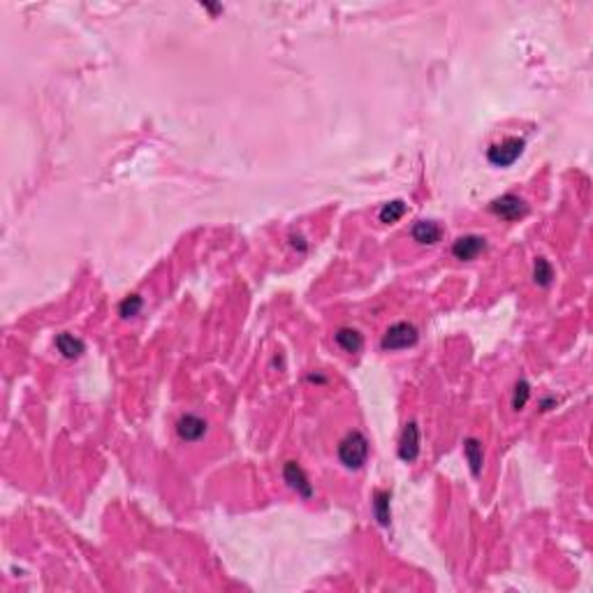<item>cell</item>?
<instances>
[{
    "instance_id": "277c9868",
    "label": "cell",
    "mask_w": 593,
    "mask_h": 593,
    "mask_svg": "<svg viewBox=\"0 0 593 593\" xmlns=\"http://www.w3.org/2000/svg\"><path fill=\"white\" fill-rule=\"evenodd\" d=\"M491 211L496 216L505 218V220H517V218H522L524 214H526L529 207H526V202H524L522 197L503 195V197H498V200L491 202Z\"/></svg>"
},
{
    "instance_id": "6da1fadb",
    "label": "cell",
    "mask_w": 593,
    "mask_h": 593,
    "mask_svg": "<svg viewBox=\"0 0 593 593\" xmlns=\"http://www.w3.org/2000/svg\"><path fill=\"white\" fill-rule=\"evenodd\" d=\"M369 457V440L364 438V433L350 431L348 436L339 443V459L346 468L357 470L367 463Z\"/></svg>"
},
{
    "instance_id": "4fadbf2b",
    "label": "cell",
    "mask_w": 593,
    "mask_h": 593,
    "mask_svg": "<svg viewBox=\"0 0 593 593\" xmlns=\"http://www.w3.org/2000/svg\"><path fill=\"white\" fill-rule=\"evenodd\" d=\"M404 214H406V202L404 200H394V202H387L383 209H380V214H378V218H380V223H397L399 218H404Z\"/></svg>"
},
{
    "instance_id": "5bb4252c",
    "label": "cell",
    "mask_w": 593,
    "mask_h": 593,
    "mask_svg": "<svg viewBox=\"0 0 593 593\" xmlns=\"http://www.w3.org/2000/svg\"><path fill=\"white\" fill-rule=\"evenodd\" d=\"M374 510H376V519H378L380 526H390V493L387 491L376 493Z\"/></svg>"
},
{
    "instance_id": "7a4b0ae2",
    "label": "cell",
    "mask_w": 593,
    "mask_h": 593,
    "mask_svg": "<svg viewBox=\"0 0 593 593\" xmlns=\"http://www.w3.org/2000/svg\"><path fill=\"white\" fill-rule=\"evenodd\" d=\"M522 154H524V139L510 137V139H503L500 144L489 146V151H486V161L493 167H510L517 163V158Z\"/></svg>"
},
{
    "instance_id": "ba28073f",
    "label": "cell",
    "mask_w": 593,
    "mask_h": 593,
    "mask_svg": "<svg viewBox=\"0 0 593 593\" xmlns=\"http://www.w3.org/2000/svg\"><path fill=\"white\" fill-rule=\"evenodd\" d=\"M283 475H285V482L290 484L296 493H301L304 498H311V493H313V489H311L308 477H306V473H304V468L299 466V463L287 461V463H285Z\"/></svg>"
},
{
    "instance_id": "5b68a950",
    "label": "cell",
    "mask_w": 593,
    "mask_h": 593,
    "mask_svg": "<svg viewBox=\"0 0 593 593\" xmlns=\"http://www.w3.org/2000/svg\"><path fill=\"white\" fill-rule=\"evenodd\" d=\"M486 248L484 237H477V234H466V237H459L452 246V255L461 262L475 260L477 255Z\"/></svg>"
},
{
    "instance_id": "30bf717a",
    "label": "cell",
    "mask_w": 593,
    "mask_h": 593,
    "mask_svg": "<svg viewBox=\"0 0 593 593\" xmlns=\"http://www.w3.org/2000/svg\"><path fill=\"white\" fill-rule=\"evenodd\" d=\"M56 348H58L60 355L67 357V360H77L86 346H83L81 339L72 336V334H60V336L56 339Z\"/></svg>"
},
{
    "instance_id": "e0dca14e",
    "label": "cell",
    "mask_w": 593,
    "mask_h": 593,
    "mask_svg": "<svg viewBox=\"0 0 593 593\" xmlns=\"http://www.w3.org/2000/svg\"><path fill=\"white\" fill-rule=\"evenodd\" d=\"M121 315L123 318H135L137 313L142 311V296L139 294H130V296H125L123 301H121Z\"/></svg>"
},
{
    "instance_id": "9c48e42d",
    "label": "cell",
    "mask_w": 593,
    "mask_h": 593,
    "mask_svg": "<svg viewBox=\"0 0 593 593\" xmlns=\"http://www.w3.org/2000/svg\"><path fill=\"white\" fill-rule=\"evenodd\" d=\"M440 237H443V230H440V225H436L433 220H417L413 225V239L417 243L433 246V243L440 241Z\"/></svg>"
},
{
    "instance_id": "8992f818",
    "label": "cell",
    "mask_w": 593,
    "mask_h": 593,
    "mask_svg": "<svg viewBox=\"0 0 593 593\" xmlns=\"http://www.w3.org/2000/svg\"><path fill=\"white\" fill-rule=\"evenodd\" d=\"M399 457L406 463L415 461L420 457V429L415 422H408L404 433H401V443H399Z\"/></svg>"
},
{
    "instance_id": "3957f363",
    "label": "cell",
    "mask_w": 593,
    "mask_h": 593,
    "mask_svg": "<svg viewBox=\"0 0 593 593\" xmlns=\"http://www.w3.org/2000/svg\"><path fill=\"white\" fill-rule=\"evenodd\" d=\"M417 343V329L408 322H397L385 332L383 341V350H406V348Z\"/></svg>"
},
{
    "instance_id": "8fae6325",
    "label": "cell",
    "mask_w": 593,
    "mask_h": 593,
    "mask_svg": "<svg viewBox=\"0 0 593 593\" xmlns=\"http://www.w3.org/2000/svg\"><path fill=\"white\" fill-rule=\"evenodd\" d=\"M336 343L343 348L346 353H360L362 350V346H364V339H362V334L357 332V329H350V327H343V329H339L336 332Z\"/></svg>"
},
{
    "instance_id": "7c38bea8",
    "label": "cell",
    "mask_w": 593,
    "mask_h": 593,
    "mask_svg": "<svg viewBox=\"0 0 593 593\" xmlns=\"http://www.w3.org/2000/svg\"><path fill=\"white\" fill-rule=\"evenodd\" d=\"M463 454H466V461L470 463V473H473V475H480V470H482V461H484L482 445L477 443L475 438H468V440H466V445H463Z\"/></svg>"
},
{
    "instance_id": "2e32d148",
    "label": "cell",
    "mask_w": 593,
    "mask_h": 593,
    "mask_svg": "<svg viewBox=\"0 0 593 593\" xmlns=\"http://www.w3.org/2000/svg\"><path fill=\"white\" fill-rule=\"evenodd\" d=\"M529 397H531V387L526 380H519V383L514 385V394H512V408L514 410H522L524 406L529 404Z\"/></svg>"
},
{
    "instance_id": "52a82bcc",
    "label": "cell",
    "mask_w": 593,
    "mask_h": 593,
    "mask_svg": "<svg viewBox=\"0 0 593 593\" xmlns=\"http://www.w3.org/2000/svg\"><path fill=\"white\" fill-rule=\"evenodd\" d=\"M177 433L181 440H186V443H195V440H200L204 433H207V422L197 415H184L177 422Z\"/></svg>"
},
{
    "instance_id": "9a60e30c",
    "label": "cell",
    "mask_w": 593,
    "mask_h": 593,
    "mask_svg": "<svg viewBox=\"0 0 593 593\" xmlns=\"http://www.w3.org/2000/svg\"><path fill=\"white\" fill-rule=\"evenodd\" d=\"M533 278H536V283H538V285H543V287H547V285L552 283V278H554V269H552V264L545 260V257H538V260H536Z\"/></svg>"
}]
</instances>
